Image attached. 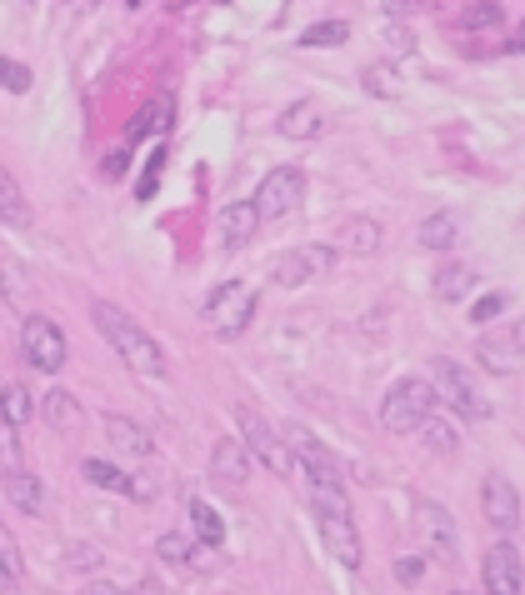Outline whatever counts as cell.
Listing matches in <instances>:
<instances>
[{"label":"cell","mask_w":525,"mask_h":595,"mask_svg":"<svg viewBox=\"0 0 525 595\" xmlns=\"http://www.w3.org/2000/svg\"><path fill=\"white\" fill-rule=\"evenodd\" d=\"M521 236H525V215H521Z\"/></svg>","instance_id":"47"},{"label":"cell","mask_w":525,"mask_h":595,"mask_svg":"<svg viewBox=\"0 0 525 595\" xmlns=\"http://www.w3.org/2000/svg\"><path fill=\"white\" fill-rule=\"evenodd\" d=\"M290 445H296V471L306 476V496H311L315 515H350V496L335 455L321 441H311L306 430H290Z\"/></svg>","instance_id":"2"},{"label":"cell","mask_w":525,"mask_h":595,"mask_svg":"<svg viewBox=\"0 0 525 595\" xmlns=\"http://www.w3.org/2000/svg\"><path fill=\"white\" fill-rule=\"evenodd\" d=\"M366 85H375V91H385V96H395V75H385V71L366 75Z\"/></svg>","instance_id":"41"},{"label":"cell","mask_w":525,"mask_h":595,"mask_svg":"<svg viewBox=\"0 0 525 595\" xmlns=\"http://www.w3.org/2000/svg\"><path fill=\"white\" fill-rule=\"evenodd\" d=\"M191 525H195V540H205V546H220V540H226V521H220L205 500H191Z\"/></svg>","instance_id":"29"},{"label":"cell","mask_w":525,"mask_h":595,"mask_svg":"<svg viewBox=\"0 0 525 595\" xmlns=\"http://www.w3.org/2000/svg\"><path fill=\"white\" fill-rule=\"evenodd\" d=\"M191 546H195L191 536H180V531H166V536L156 540V556H160V560H170V566H186V556H191Z\"/></svg>","instance_id":"31"},{"label":"cell","mask_w":525,"mask_h":595,"mask_svg":"<svg viewBox=\"0 0 525 595\" xmlns=\"http://www.w3.org/2000/svg\"><path fill=\"white\" fill-rule=\"evenodd\" d=\"M416 536L426 540V556L435 560H455L461 556V546H455V521L445 505H435V500H416Z\"/></svg>","instance_id":"11"},{"label":"cell","mask_w":525,"mask_h":595,"mask_svg":"<svg viewBox=\"0 0 525 595\" xmlns=\"http://www.w3.org/2000/svg\"><path fill=\"white\" fill-rule=\"evenodd\" d=\"M385 11H391V15H406V11H416V0H385Z\"/></svg>","instance_id":"44"},{"label":"cell","mask_w":525,"mask_h":595,"mask_svg":"<svg viewBox=\"0 0 525 595\" xmlns=\"http://www.w3.org/2000/svg\"><path fill=\"white\" fill-rule=\"evenodd\" d=\"M236 426H240V441H246V455H251V461H261L265 471H271V476H281V480L296 476V455H290V445L271 430V420L255 416L251 405H240Z\"/></svg>","instance_id":"5"},{"label":"cell","mask_w":525,"mask_h":595,"mask_svg":"<svg viewBox=\"0 0 525 595\" xmlns=\"http://www.w3.org/2000/svg\"><path fill=\"white\" fill-rule=\"evenodd\" d=\"M5 496H11V505L15 511H25V515H40L46 511V490H40V480L31 476V471H5Z\"/></svg>","instance_id":"19"},{"label":"cell","mask_w":525,"mask_h":595,"mask_svg":"<svg viewBox=\"0 0 525 595\" xmlns=\"http://www.w3.org/2000/svg\"><path fill=\"white\" fill-rule=\"evenodd\" d=\"M0 420H5V426H15V430H21L25 420H31V395H25L21 381L0 385Z\"/></svg>","instance_id":"27"},{"label":"cell","mask_w":525,"mask_h":595,"mask_svg":"<svg viewBox=\"0 0 525 595\" xmlns=\"http://www.w3.org/2000/svg\"><path fill=\"white\" fill-rule=\"evenodd\" d=\"M160 166H166V145H160L156 155H151V166H145V176H141V201H151L156 195V180H160Z\"/></svg>","instance_id":"36"},{"label":"cell","mask_w":525,"mask_h":595,"mask_svg":"<svg viewBox=\"0 0 525 595\" xmlns=\"http://www.w3.org/2000/svg\"><path fill=\"white\" fill-rule=\"evenodd\" d=\"M0 226H11V230H31V226H36V215H31V201H25L21 180H15L5 166H0Z\"/></svg>","instance_id":"17"},{"label":"cell","mask_w":525,"mask_h":595,"mask_svg":"<svg viewBox=\"0 0 525 595\" xmlns=\"http://www.w3.org/2000/svg\"><path fill=\"white\" fill-rule=\"evenodd\" d=\"M435 300H466L470 290H476V265H466V261H451V265H441L435 271Z\"/></svg>","instance_id":"20"},{"label":"cell","mask_w":525,"mask_h":595,"mask_svg":"<svg viewBox=\"0 0 525 595\" xmlns=\"http://www.w3.org/2000/svg\"><path fill=\"white\" fill-rule=\"evenodd\" d=\"M211 476L226 480V486H240V480L251 476V455H246V445L215 441V451H211Z\"/></svg>","instance_id":"18"},{"label":"cell","mask_w":525,"mask_h":595,"mask_svg":"<svg viewBox=\"0 0 525 595\" xmlns=\"http://www.w3.org/2000/svg\"><path fill=\"white\" fill-rule=\"evenodd\" d=\"M346 25L341 21H325V25H311V31H306V36H300V46H346Z\"/></svg>","instance_id":"32"},{"label":"cell","mask_w":525,"mask_h":595,"mask_svg":"<svg viewBox=\"0 0 525 595\" xmlns=\"http://www.w3.org/2000/svg\"><path fill=\"white\" fill-rule=\"evenodd\" d=\"M420 571H426V560H420V556H395V581H401V585H416Z\"/></svg>","instance_id":"37"},{"label":"cell","mask_w":525,"mask_h":595,"mask_svg":"<svg viewBox=\"0 0 525 595\" xmlns=\"http://www.w3.org/2000/svg\"><path fill=\"white\" fill-rule=\"evenodd\" d=\"M300 201H306V170L300 166H275L271 176L261 180V191H255V215L261 221H286V215L300 211Z\"/></svg>","instance_id":"7"},{"label":"cell","mask_w":525,"mask_h":595,"mask_svg":"<svg viewBox=\"0 0 525 595\" xmlns=\"http://www.w3.org/2000/svg\"><path fill=\"white\" fill-rule=\"evenodd\" d=\"M505 306H511V296H505V290H490V296H480L476 306H470V321L486 325V321H496V316H505Z\"/></svg>","instance_id":"33"},{"label":"cell","mask_w":525,"mask_h":595,"mask_svg":"<svg viewBox=\"0 0 525 595\" xmlns=\"http://www.w3.org/2000/svg\"><path fill=\"white\" fill-rule=\"evenodd\" d=\"M0 296H5V306H15V310L31 300V281H25V271L11 261V255H0Z\"/></svg>","instance_id":"26"},{"label":"cell","mask_w":525,"mask_h":595,"mask_svg":"<svg viewBox=\"0 0 525 595\" xmlns=\"http://www.w3.org/2000/svg\"><path fill=\"white\" fill-rule=\"evenodd\" d=\"M331 265H335V246H296V250H286V255H275L271 281L281 290H296V286H306V281H315V275H325Z\"/></svg>","instance_id":"9"},{"label":"cell","mask_w":525,"mask_h":595,"mask_svg":"<svg viewBox=\"0 0 525 595\" xmlns=\"http://www.w3.org/2000/svg\"><path fill=\"white\" fill-rule=\"evenodd\" d=\"M511 50H525V31H521V36H515V40H511Z\"/></svg>","instance_id":"46"},{"label":"cell","mask_w":525,"mask_h":595,"mask_svg":"<svg viewBox=\"0 0 525 595\" xmlns=\"http://www.w3.org/2000/svg\"><path fill=\"white\" fill-rule=\"evenodd\" d=\"M0 566H11V571H21V556H15V546L5 540V531H0Z\"/></svg>","instance_id":"39"},{"label":"cell","mask_w":525,"mask_h":595,"mask_svg":"<svg viewBox=\"0 0 525 595\" xmlns=\"http://www.w3.org/2000/svg\"><path fill=\"white\" fill-rule=\"evenodd\" d=\"M341 246H346L350 255H375V250L385 246V230H381V221H366V215H356V221H346V236H341Z\"/></svg>","instance_id":"23"},{"label":"cell","mask_w":525,"mask_h":595,"mask_svg":"<svg viewBox=\"0 0 525 595\" xmlns=\"http://www.w3.org/2000/svg\"><path fill=\"white\" fill-rule=\"evenodd\" d=\"M15 591V571L11 566H0V595H11Z\"/></svg>","instance_id":"43"},{"label":"cell","mask_w":525,"mask_h":595,"mask_svg":"<svg viewBox=\"0 0 525 595\" xmlns=\"http://www.w3.org/2000/svg\"><path fill=\"white\" fill-rule=\"evenodd\" d=\"M40 410H46V420L56 430H75V426H81V401H75V395H65V391H50Z\"/></svg>","instance_id":"25"},{"label":"cell","mask_w":525,"mask_h":595,"mask_svg":"<svg viewBox=\"0 0 525 595\" xmlns=\"http://www.w3.org/2000/svg\"><path fill=\"white\" fill-rule=\"evenodd\" d=\"M435 410V385L430 381H416V376H406V381H395L391 395H385L381 405V426L391 430V436H410V430L420 426V420Z\"/></svg>","instance_id":"6"},{"label":"cell","mask_w":525,"mask_h":595,"mask_svg":"<svg viewBox=\"0 0 525 595\" xmlns=\"http://www.w3.org/2000/svg\"><path fill=\"white\" fill-rule=\"evenodd\" d=\"M126 5H141V0H126Z\"/></svg>","instance_id":"48"},{"label":"cell","mask_w":525,"mask_h":595,"mask_svg":"<svg viewBox=\"0 0 525 595\" xmlns=\"http://www.w3.org/2000/svg\"><path fill=\"white\" fill-rule=\"evenodd\" d=\"M430 376H435V395H445V405H451L461 420H490V395L480 391V381L461 360L435 356L430 360Z\"/></svg>","instance_id":"3"},{"label":"cell","mask_w":525,"mask_h":595,"mask_svg":"<svg viewBox=\"0 0 525 595\" xmlns=\"http://www.w3.org/2000/svg\"><path fill=\"white\" fill-rule=\"evenodd\" d=\"M451 595H466V591H451Z\"/></svg>","instance_id":"49"},{"label":"cell","mask_w":525,"mask_h":595,"mask_svg":"<svg viewBox=\"0 0 525 595\" xmlns=\"http://www.w3.org/2000/svg\"><path fill=\"white\" fill-rule=\"evenodd\" d=\"M21 356L36 370L56 376V370L65 366V331H60L50 316H31V321L21 325Z\"/></svg>","instance_id":"8"},{"label":"cell","mask_w":525,"mask_h":595,"mask_svg":"<svg viewBox=\"0 0 525 595\" xmlns=\"http://www.w3.org/2000/svg\"><path fill=\"white\" fill-rule=\"evenodd\" d=\"M126 155H131V145H126V151H116V155H110V160H106V166H100V170H106V176H120V170H126Z\"/></svg>","instance_id":"42"},{"label":"cell","mask_w":525,"mask_h":595,"mask_svg":"<svg viewBox=\"0 0 525 595\" xmlns=\"http://www.w3.org/2000/svg\"><path fill=\"white\" fill-rule=\"evenodd\" d=\"M321 536H325V550H331L341 566H350V571H356V566H360L356 521H350V515H321Z\"/></svg>","instance_id":"15"},{"label":"cell","mask_w":525,"mask_h":595,"mask_svg":"<svg viewBox=\"0 0 525 595\" xmlns=\"http://www.w3.org/2000/svg\"><path fill=\"white\" fill-rule=\"evenodd\" d=\"M416 430H420V441H426L435 455H455V451H461V430H455V420L441 416V410H430Z\"/></svg>","instance_id":"21"},{"label":"cell","mask_w":525,"mask_h":595,"mask_svg":"<svg viewBox=\"0 0 525 595\" xmlns=\"http://www.w3.org/2000/svg\"><path fill=\"white\" fill-rule=\"evenodd\" d=\"M91 321H96L100 341H106L135 376H145V381H160V376H166V350H160V341H151V331H145L141 321H131L120 306L91 300Z\"/></svg>","instance_id":"1"},{"label":"cell","mask_w":525,"mask_h":595,"mask_svg":"<svg viewBox=\"0 0 525 595\" xmlns=\"http://www.w3.org/2000/svg\"><path fill=\"white\" fill-rule=\"evenodd\" d=\"M106 436H110V445H116L120 455H131V461H151V451H156L151 430L135 426L131 416H106Z\"/></svg>","instance_id":"16"},{"label":"cell","mask_w":525,"mask_h":595,"mask_svg":"<svg viewBox=\"0 0 525 595\" xmlns=\"http://www.w3.org/2000/svg\"><path fill=\"white\" fill-rule=\"evenodd\" d=\"M135 595H160V581H156V575H141V591H135Z\"/></svg>","instance_id":"45"},{"label":"cell","mask_w":525,"mask_h":595,"mask_svg":"<svg viewBox=\"0 0 525 595\" xmlns=\"http://www.w3.org/2000/svg\"><path fill=\"white\" fill-rule=\"evenodd\" d=\"M476 360L490 370V376H515V370H525V321H511L505 331L480 341Z\"/></svg>","instance_id":"10"},{"label":"cell","mask_w":525,"mask_h":595,"mask_svg":"<svg viewBox=\"0 0 525 595\" xmlns=\"http://www.w3.org/2000/svg\"><path fill=\"white\" fill-rule=\"evenodd\" d=\"M0 91H11V96H25V91H31V71H25L21 60L0 56Z\"/></svg>","instance_id":"30"},{"label":"cell","mask_w":525,"mask_h":595,"mask_svg":"<svg viewBox=\"0 0 525 595\" xmlns=\"http://www.w3.org/2000/svg\"><path fill=\"white\" fill-rule=\"evenodd\" d=\"M480 511H486V521L496 525L501 536L521 525V496H515V486L501 476V471H490L486 486H480Z\"/></svg>","instance_id":"13"},{"label":"cell","mask_w":525,"mask_h":595,"mask_svg":"<svg viewBox=\"0 0 525 595\" xmlns=\"http://www.w3.org/2000/svg\"><path fill=\"white\" fill-rule=\"evenodd\" d=\"M385 36H391V46H395V50H416V36H410V31H406L401 21H395L391 31H385Z\"/></svg>","instance_id":"38"},{"label":"cell","mask_w":525,"mask_h":595,"mask_svg":"<svg viewBox=\"0 0 525 595\" xmlns=\"http://www.w3.org/2000/svg\"><path fill=\"white\" fill-rule=\"evenodd\" d=\"M466 31H486V25H501V5H496V0H480V5H470L466 11Z\"/></svg>","instance_id":"34"},{"label":"cell","mask_w":525,"mask_h":595,"mask_svg":"<svg viewBox=\"0 0 525 595\" xmlns=\"http://www.w3.org/2000/svg\"><path fill=\"white\" fill-rule=\"evenodd\" d=\"M81 595H126V591H120V585H110V581H85Z\"/></svg>","instance_id":"40"},{"label":"cell","mask_w":525,"mask_h":595,"mask_svg":"<svg viewBox=\"0 0 525 595\" xmlns=\"http://www.w3.org/2000/svg\"><path fill=\"white\" fill-rule=\"evenodd\" d=\"M15 461H21V445H15V426H5V420H0V465H5V471H15Z\"/></svg>","instance_id":"35"},{"label":"cell","mask_w":525,"mask_h":595,"mask_svg":"<svg viewBox=\"0 0 525 595\" xmlns=\"http://www.w3.org/2000/svg\"><path fill=\"white\" fill-rule=\"evenodd\" d=\"M455 236H461V226H455V215H451V211L426 215V221H420V230H416V240H420L426 250H451Z\"/></svg>","instance_id":"24"},{"label":"cell","mask_w":525,"mask_h":595,"mask_svg":"<svg viewBox=\"0 0 525 595\" xmlns=\"http://www.w3.org/2000/svg\"><path fill=\"white\" fill-rule=\"evenodd\" d=\"M321 106H315V100H296V106L286 110V116H281V135H286V141H311L315 131H321Z\"/></svg>","instance_id":"22"},{"label":"cell","mask_w":525,"mask_h":595,"mask_svg":"<svg viewBox=\"0 0 525 595\" xmlns=\"http://www.w3.org/2000/svg\"><path fill=\"white\" fill-rule=\"evenodd\" d=\"M81 476L91 480V486H100V490H120V496H131V476H126L120 465H110V461H85Z\"/></svg>","instance_id":"28"},{"label":"cell","mask_w":525,"mask_h":595,"mask_svg":"<svg viewBox=\"0 0 525 595\" xmlns=\"http://www.w3.org/2000/svg\"><path fill=\"white\" fill-rule=\"evenodd\" d=\"M480 581L486 595H521L525 591V571H521V550L511 540H496L486 550V566H480Z\"/></svg>","instance_id":"12"},{"label":"cell","mask_w":525,"mask_h":595,"mask_svg":"<svg viewBox=\"0 0 525 595\" xmlns=\"http://www.w3.org/2000/svg\"><path fill=\"white\" fill-rule=\"evenodd\" d=\"M255 230H261V215H255L251 201H236L220 211V221H215V236H220V246L226 250H240V246H251Z\"/></svg>","instance_id":"14"},{"label":"cell","mask_w":525,"mask_h":595,"mask_svg":"<svg viewBox=\"0 0 525 595\" xmlns=\"http://www.w3.org/2000/svg\"><path fill=\"white\" fill-rule=\"evenodd\" d=\"M255 306H261V296H255L246 281H226V286H215L211 300H205V325H211L220 341H240L255 321Z\"/></svg>","instance_id":"4"}]
</instances>
